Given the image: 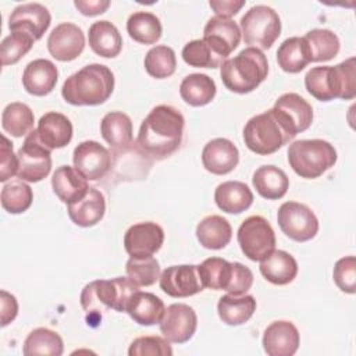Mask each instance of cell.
<instances>
[{
	"label": "cell",
	"mask_w": 356,
	"mask_h": 356,
	"mask_svg": "<svg viewBox=\"0 0 356 356\" xmlns=\"http://www.w3.org/2000/svg\"><path fill=\"white\" fill-rule=\"evenodd\" d=\"M50 22L51 15L44 6L39 3H26L17 6L13 10L8 18V28L11 32L26 31L35 40H39L50 26Z\"/></svg>",
	"instance_id": "ffe728a7"
},
{
	"label": "cell",
	"mask_w": 356,
	"mask_h": 356,
	"mask_svg": "<svg viewBox=\"0 0 356 356\" xmlns=\"http://www.w3.org/2000/svg\"><path fill=\"white\" fill-rule=\"evenodd\" d=\"M139 286L129 277H115L111 280H96L85 285L81 292L82 309L93 316L113 309L127 312L128 303Z\"/></svg>",
	"instance_id": "5b68a950"
},
{
	"label": "cell",
	"mask_w": 356,
	"mask_h": 356,
	"mask_svg": "<svg viewBox=\"0 0 356 356\" xmlns=\"http://www.w3.org/2000/svg\"><path fill=\"white\" fill-rule=\"evenodd\" d=\"M252 184L261 197L277 200L285 196L289 188V178L275 165H261L254 171Z\"/></svg>",
	"instance_id": "f1b7e54d"
},
{
	"label": "cell",
	"mask_w": 356,
	"mask_h": 356,
	"mask_svg": "<svg viewBox=\"0 0 356 356\" xmlns=\"http://www.w3.org/2000/svg\"><path fill=\"white\" fill-rule=\"evenodd\" d=\"M0 303H1V327L8 325L18 314V302L14 295L7 291L0 292Z\"/></svg>",
	"instance_id": "f907efd6"
},
{
	"label": "cell",
	"mask_w": 356,
	"mask_h": 356,
	"mask_svg": "<svg viewBox=\"0 0 356 356\" xmlns=\"http://www.w3.org/2000/svg\"><path fill=\"white\" fill-rule=\"evenodd\" d=\"M277 221L281 231L296 242L310 241L318 232V220L316 214L303 203H282L277 213Z\"/></svg>",
	"instance_id": "8fae6325"
},
{
	"label": "cell",
	"mask_w": 356,
	"mask_h": 356,
	"mask_svg": "<svg viewBox=\"0 0 356 356\" xmlns=\"http://www.w3.org/2000/svg\"><path fill=\"white\" fill-rule=\"evenodd\" d=\"M125 270L138 286H150L160 278V264L153 256L145 259L129 257Z\"/></svg>",
	"instance_id": "f6af8a7d"
},
{
	"label": "cell",
	"mask_w": 356,
	"mask_h": 356,
	"mask_svg": "<svg viewBox=\"0 0 356 356\" xmlns=\"http://www.w3.org/2000/svg\"><path fill=\"white\" fill-rule=\"evenodd\" d=\"M300 343V335L293 323L278 320L271 323L263 334V349L268 356H292Z\"/></svg>",
	"instance_id": "d6986e66"
},
{
	"label": "cell",
	"mask_w": 356,
	"mask_h": 356,
	"mask_svg": "<svg viewBox=\"0 0 356 356\" xmlns=\"http://www.w3.org/2000/svg\"><path fill=\"white\" fill-rule=\"evenodd\" d=\"M337 286L346 293L356 292V259L355 256H346L339 259L332 271Z\"/></svg>",
	"instance_id": "7dc6e473"
},
{
	"label": "cell",
	"mask_w": 356,
	"mask_h": 356,
	"mask_svg": "<svg viewBox=\"0 0 356 356\" xmlns=\"http://www.w3.org/2000/svg\"><path fill=\"white\" fill-rule=\"evenodd\" d=\"M184 61L196 68H217L224 63L222 58L216 56L203 39L188 42L182 49Z\"/></svg>",
	"instance_id": "ee69618b"
},
{
	"label": "cell",
	"mask_w": 356,
	"mask_h": 356,
	"mask_svg": "<svg viewBox=\"0 0 356 356\" xmlns=\"http://www.w3.org/2000/svg\"><path fill=\"white\" fill-rule=\"evenodd\" d=\"M74 167L88 179L99 181L111 168L110 152L96 140L81 142L72 154Z\"/></svg>",
	"instance_id": "4fadbf2b"
},
{
	"label": "cell",
	"mask_w": 356,
	"mask_h": 356,
	"mask_svg": "<svg viewBox=\"0 0 356 356\" xmlns=\"http://www.w3.org/2000/svg\"><path fill=\"white\" fill-rule=\"evenodd\" d=\"M256 312V299L252 295H224L218 299L217 313L227 325H242Z\"/></svg>",
	"instance_id": "d6a6232c"
},
{
	"label": "cell",
	"mask_w": 356,
	"mask_h": 356,
	"mask_svg": "<svg viewBox=\"0 0 356 356\" xmlns=\"http://www.w3.org/2000/svg\"><path fill=\"white\" fill-rule=\"evenodd\" d=\"M214 81L206 74H189L179 85V95L185 103L193 107L209 104L216 96Z\"/></svg>",
	"instance_id": "836d02e7"
},
{
	"label": "cell",
	"mask_w": 356,
	"mask_h": 356,
	"mask_svg": "<svg viewBox=\"0 0 356 356\" xmlns=\"http://www.w3.org/2000/svg\"><path fill=\"white\" fill-rule=\"evenodd\" d=\"M85 47V35L82 29L71 22L57 25L47 38L49 53L58 61L75 60Z\"/></svg>",
	"instance_id": "ac0fdd59"
},
{
	"label": "cell",
	"mask_w": 356,
	"mask_h": 356,
	"mask_svg": "<svg viewBox=\"0 0 356 356\" xmlns=\"http://www.w3.org/2000/svg\"><path fill=\"white\" fill-rule=\"evenodd\" d=\"M209 4L214 10L216 15L231 18L245 6V0H211Z\"/></svg>",
	"instance_id": "816d5d0a"
},
{
	"label": "cell",
	"mask_w": 356,
	"mask_h": 356,
	"mask_svg": "<svg viewBox=\"0 0 356 356\" xmlns=\"http://www.w3.org/2000/svg\"><path fill=\"white\" fill-rule=\"evenodd\" d=\"M273 110L293 138L312 125L313 108L298 93H284L275 100Z\"/></svg>",
	"instance_id": "2e32d148"
},
{
	"label": "cell",
	"mask_w": 356,
	"mask_h": 356,
	"mask_svg": "<svg viewBox=\"0 0 356 356\" xmlns=\"http://www.w3.org/2000/svg\"><path fill=\"white\" fill-rule=\"evenodd\" d=\"M293 136L273 108L252 117L243 128V142L249 150L260 156L275 153Z\"/></svg>",
	"instance_id": "52a82bcc"
},
{
	"label": "cell",
	"mask_w": 356,
	"mask_h": 356,
	"mask_svg": "<svg viewBox=\"0 0 356 356\" xmlns=\"http://www.w3.org/2000/svg\"><path fill=\"white\" fill-rule=\"evenodd\" d=\"M197 271L203 288L225 291L231 278L232 263L221 257H209L200 266H197Z\"/></svg>",
	"instance_id": "f35d334b"
},
{
	"label": "cell",
	"mask_w": 356,
	"mask_h": 356,
	"mask_svg": "<svg viewBox=\"0 0 356 356\" xmlns=\"http://www.w3.org/2000/svg\"><path fill=\"white\" fill-rule=\"evenodd\" d=\"M220 68L225 88L241 95L254 90L268 74L267 57L256 47L241 50L235 57L225 60Z\"/></svg>",
	"instance_id": "277c9868"
},
{
	"label": "cell",
	"mask_w": 356,
	"mask_h": 356,
	"mask_svg": "<svg viewBox=\"0 0 356 356\" xmlns=\"http://www.w3.org/2000/svg\"><path fill=\"white\" fill-rule=\"evenodd\" d=\"M39 140L50 150L65 147L72 139V124L61 113L49 111L40 117L36 128Z\"/></svg>",
	"instance_id": "7402d4cb"
},
{
	"label": "cell",
	"mask_w": 356,
	"mask_h": 356,
	"mask_svg": "<svg viewBox=\"0 0 356 356\" xmlns=\"http://www.w3.org/2000/svg\"><path fill=\"white\" fill-rule=\"evenodd\" d=\"M160 331L168 342H188L197 327L196 312L185 303H172L165 310L160 320Z\"/></svg>",
	"instance_id": "7c38bea8"
},
{
	"label": "cell",
	"mask_w": 356,
	"mask_h": 356,
	"mask_svg": "<svg viewBox=\"0 0 356 356\" xmlns=\"http://www.w3.org/2000/svg\"><path fill=\"white\" fill-rule=\"evenodd\" d=\"M202 163L209 172L214 175H224L234 171L238 165L239 152L229 139L216 138L204 145Z\"/></svg>",
	"instance_id": "44dd1931"
},
{
	"label": "cell",
	"mask_w": 356,
	"mask_h": 356,
	"mask_svg": "<svg viewBox=\"0 0 356 356\" xmlns=\"http://www.w3.org/2000/svg\"><path fill=\"white\" fill-rule=\"evenodd\" d=\"M277 63L282 71L289 74L300 72L312 63V51L305 38L292 36L285 39L277 50Z\"/></svg>",
	"instance_id": "1f68e13d"
},
{
	"label": "cell",
	"mask_w": 356,
	"mask_h": 356,
	"mask_svg": "<svg viewBox=\"0 0 356 356\" xmlns=\"http://www.w3.org/2000/svg\"><path fill=\"white\" fill-rule=\"evenodd\" d=\"M103 139L114 149H124L132 142V121L122 111L107 113L100 122Z\"/></svg>",
	"instance_id": "e575fe53"
},
{
	"label": "cell",
	"mask_w": 356,
	"mask_h": 356,
	"mask_svg": "<svg viewBox=\"0 0 356 356\" xmlns=\"http://www.w3.org/2000/svg\"><path fill=\"white\" fill-rule=\"evenodd\" d=\"M175 51L168 46H154L145 56V70L150 76L156 79H164L171 76L175 72Z\"/></svg>",
	"instance_id": "60d3db41"
},
{
	"label": "cell",
	"mask_w": 356,
	"mask_h": 356,
	"mask_svg": "<svg viewBox=\"0 0 356 356\" xmlns=\"http://www.w3.org/2000/svg\"><path fill=\"white\" fill-rule=\"evenodd\" d=\"M261 275L274 285H286L298 274V263L292 254L285 250H273L260 260Z\"/></svg>",
	"instance_id": "4316f807"
},
{
	"label": "cell",
	"mask_w": 356,
	"mask_h": 356,
	"mask_svg": "<svg viewBox=\"0 0 356 356\" xmlns=\"http://www.w3.org/2000/svg\"><path fill=\"white\" fill-rule=\"evenodd\" d=\"M58 79V71L54 63L46 58L31 61L22 74V85L29 95L46 96L49 95Z\"/></svg>",
	"instance_id": "603a6c76"
},
{
	"label": "cell",
	"mask_w": 356,
	"mask_h": 356,
	"mask_svg": "<svg viewBox=\"0 0 356 356\" xmlns=\"http://www.w3.org/2000/svg\"><path fill=\"white\" fill-rule=\"evenodd\" d=\"M25 356L49 355L61 356L64 352V343L61 337L49 328H36L26 337L22 349Z\"/></svg>",
	"instance_id": "74e56055"
},
{
	"label": "cell",
	"mask_w": 356,
	"mask_h": 356,
	"mask_svg": "<svg viewBox=\"0 0 356 356\" xmlns=\"http://www.w3.org/2000/svg\"><path fill=\"white\" fill-rule=\"evenodd\" d=\"M18 171L17 177L26 182H39L44 179L51 170V150L47 149L36 134L31 131L19 147L18 153Z\"/></svg>",
	"instance_id": "30bf717a"
},
{
	"label": "cell",
	"mask_w": 356,
	"mask_h": 356,
	"mask_svg": "<svg viewBox=\"0 0 356 356\" xmlns=\"http://www.w3.org/2000/svg\"><path fill=\"white\" fill-rule=\"evenodd\" d=\"M35 38L26 31H14L3 39L0 44V56L3 65L18 63L33 46Z\"/></svg>",
	"instance_id": "7bdbcfd3"
},
{
	"label": "cell",
	"mask_w": 356,
	"mask_h": 356,
	"mask_svg": "<svg viewBox=\"0 0 356 356\" xmlns=\"http://www.w3.org/2000/svg\"><path fill=\"white\" fill-rule=\"evenodd\" d=\"M1 206L11 214H21L26 211L33 200V192L28 184L21 179L4 184L1 189Z\"/></svg>",
	"instance_id": "b9f144b4"
},
{
	"label": "cell",
	"mask_w": 356,
	"mask_h": 356,
	"mask_svg": "<svg viewBox=\"0 0 356 356\" xmlns=\"http://www.w3.org/2000/svg\"><path fill=\"white\" fill-rule=\"evenodd\" d=\"M129 356H171L172 348L165 338L157 335L139 337L132 341L128 349Z\"/></svg>",
	"instance_id": "bcb514c9"
},
{
	"label": "cell",
	"mask_w": 356,
	"mask_h": 356,
	"mask_svg": "<svg viewBox=\"0 0 356 356\" xmlns=\"http://www.w3.org/2000/svg\"><path fill=\"white\" fill-rule=\"evenodd\" d=\"M35 122L33 111L25 103L14 102L4 107L1 113V127L11 136L21 138L28 135Z\"/></svg>",
	"instance_id": "8d00e7d4"
},
{
	"label": "cell",
	"mask_w": 356,
	"mask_h": 356,
	"mask_svg": "<svg viewBox=\"0 0 356 356\" xmlns=\"http://www.w3.org/2000/svg\"><path fill=\"white\" fill-rule=\"evenodd\" d=\"M89 46L100 57L113 58L117 57L122 49V38L110 21H96L90 25L89 33Z\"/></svg>",
	"instance_id": "83f0119b"
},
{
	"label": "cell",
	"mask_w": 356,
	"mask_h": 356,
	"mask_svg": "<svg viewBox=\"0 0 356 356\" xmlns=\"http://www.w3.org/2000/svg\"><path fill=\"white\" fill-rule=\"evenodd\" d=\"M127 32L129 36L142 44H154L161 38L160 19L147 11H136L127 21Z\"/></svg>",
	"instance_id": "d590c367"
},
{
	"label": "cell",
	"mask_w": 356,
	"mask_h": 356,
	"mask_svg": "<svg viewBox=\"0 0 356 356\" xmlns=\"http://www.w3.org/2000/svg\"><path fill=\"white\" fill-rule=\"evenodd\" d=\"M163 300L152 292H135L131 298L127 313L139 325L159 324L164 314Z\"/></svg>",
	"instance_id": "4dcf8cb0"
},
{
	"label": "cell",
	"mask_w": 356,
	"mask_h": 356,
	"mask_svg": "<svg viewBox=\"0 0 356 356\" xmlns=\"http://www.w3.org/2000/svg\"><path fill=\"white\" fill-rule=\"evenodd\" d=\"M214 200L224 213L239 214L252 206L253 193L245 182L227 181L216 188Z\"/></svg>",
	"instance_id": "484cf974"
},
{
	"label": "cell",
	"mask_w": 356,
	"mask_h": 356,
	"mask_svg": "<svg viewBox=\"0 0 356 356\" xmlns=\"http://www.w3.org/2000/svg\"><path fill=\"white\" fill-rule=\"evenodd\" d=\"M184 127L185 118L179 110L167 104L156 106L140 124L138 149L153 160H163L179 149Z\"/></svg>",
	"instance_id": "6da1fadb"
},
{
	"label": "cell",
	"mask_w": 356,
	"mask_h": 356,
	"mask_svg": "<svg viewBox=\"0 0 356 356\" xmlns=\"http://www.w3.org/2000/svg\"><path fill=\"white\" fill-rule=\"evenodd\" d=\"M160 288L171 298H188L203 291L197 266H170L160 274Z\"/></svg>",
	"instance_id": "e0dca14e"
},
{
	"label": "cell",
	"mask_w": 356,
	"mask_h": 356,
	"mask_svg": "<svg viewBox=\"0 0 356 356\" xmlns=\"http://www.w3.org/2000/svg\"><path fill=\"white\" fill-rule=\"evenodd\" d=\"M51 188L56 196L65 204L82 199L89 191L88 179L71 165H61L54 171Z\"/></svg>",
	"instance_id": "cb8c5ba5"
},
{
	"label": "cell",
	"mask_w": 356,
	"mask_h": 356,
	"mask_svg": "<svg viewBox=\"0 0 356 356\" xmlns=\"http://www.w3.org/2000/svg\"><path fill=\"white\" fill-rule=\"evenodd\" d=\"M275 234L261 216L248 217L238 229V243L242 253L252 261H260L275 249Z\"/></svg>",
	"instance_id": "9c48e42d"
},
{
	"label": "cell",
	"mask_w": 356,
	"mask_h": 356,
	"mask_svg": "<svg viewBox=\"0 0 356 356\" xmlns=\"http://www.w3.org/2000/svg\"><path fill=\"white\" fill-rule=\"evenodd\" d=\"M196 238L206 249L220 250L225 248L232 238V228L228 220L211 214L204 217L196 227Z\"/></svg>",
	"instance_id": "f546056e"
},
{
	"label": "cell",
	"mask_w": 356,
	"mask_h": 356,
	"mask_svg": "<svg viewBox=\"0 0 356 356\" xmlns=\"http://www.w3.org/2000/svg\"><path fill=\"white\" fill-rule=\"evenodd\" d=\"M106 200L103 193L96 188H89L86 195L68 204V216L71 221L79 227H93L104 216Z\"/></svg>",
	"instance_id": "d4e9b609"
},
{
	"label": "cell",
	"mask_w": 356,
	"mask_h": 356,
	"mask_svg": "<svg viewBox=\"0 0 356 356\" xmlns=\"http://www.w3.org/2000/svg\"><path fill=\"white\" fill-rule=\"evenodd\" d=\"M74 6L78 8V11L86 17H95L99 14H103L108 7V0H75Z\"/></svg>",
	"instance_id": "f5cc1de1"
},
{
	"label": "cell",
	"mask_w": 356,
	"mask_h": 356,
	"mask_svg": "<svg viewBox=\"0 0 356 356\" xmlns=\"http://www.w3.org/2000/svg\"><path fill=\"white\" fill-rule=\"evenodd\" d=\"M303 38L310 47L313 63L332 60L339 53V39L330 29H312Z\"/></svg>",
	"instance_id": "ab89813d"
},
{
	"label": "cell",
	"mask_w": 356,
	"mask_h": 356,
	"mask_svg": "<svg viewBox=\"0 0 356 356\" xmlns=\"http://www.w3.org/2000/svg\"><path fill=\"white\" fill-rule=\"evenodd\" d=\"M253 285V273L250 271L249 267L243 266L242 263L234 261L232 263V271H231V278L227 286V292L229 295H245Z\"/></svg>",
	"instance_id": "c3c4849f"
},
{
	"label": "cell",
	"mask_w": 356,
	"mask_h": 356,
	"mask_svg": "<svg viewBox=\"0 0 356 356\" xmlns=\"http://www.w3.org/2000/svg\"><path fill=\"white\" fill-rule=\"evenodd\" d=\"M164 242L163 228L153 222L145 221L131 225L124 235V248L131 257L145 259L160 250Z\"/></svg>",
	"instance_id": "5bb4252c"
},
{
	"label": "cell",
	"mask_w": 356,
	"mask_h": 356,
	"mask_svg": "<svg viewBox=\"0 0 356 356\" xmlns=\"http://www.w3.org/2000/svg\"><path fill=\"white\" fill-rule=\"evenodd\" d=\"M241 33L249 47L270 49L281 35V19L268 6H253L241 18Z\"/></svg>",
	"instance_id": "ba28073f"
},
{
	"label": "cell",
	"mask_w": 356,
	"mask_h": 356,
	"mask_svg": "<svg viewBox=\"0 0 356 356\" xmlns=\"http://www.w3.org/2000/svg\"><path fill=\"white\" fill-rule=\"evenodd\" d=\"M113 90L111 70L103 64H89L65 79L61 95L72 106H97L108 100Z\"/></svg>",
	"instance_id": "3957f363"
},
{
	"label": "cell",
	"mask_w": 356,
	"mask_h": 356,
	"mask_svg": "<svg viewBox=\"0 0 356 356\" xmlns=\"http://www.w3.org/2000/svg\"><path fill=\"white\" fill-rule=\"evenodd\" d=\"M337 150L323 139L295 140L288 147V163L302 178L314 179L334 167Z\"/></svg>",
	"instance_id": "8992f818"
},
{
	"label": "cell",
	"mask_w": 356,
	"mask_h": 356,
	"mask_svg": "<svg viewBox=\"0 0 356 356\" xmlns=\"http://www.w3.org/2000/svg\"><path fill=\"white\" fill-rule=\"evenodd\" d=\"M241 36V28L235 21L218 15L210 18L203 29V40L222 60L238 47Z\"/></svg>",
	"instance_id": "9a60e30c"
},
{
	"label": "cell",
	"mask_w": 356,
	"mask_h": 356,
	"mask_svg": "<svg viewBox=\"0 0 356 356\" xmlns=\"http://www.w3.org/2000/svg\"><path fill=\"white\" fill-rule=\"evenodd\" d=\"M0 153H1L0 181L6 182L11 177L17 175V171H18V157L13 152V143L4 135H1Z\"/></svg>",
	"instance_id": "681fc988"
},
{
	"label": "cell",
	"mask_w": 356,
	"mask_h": 356,
	"mask_svg": "<svg viewBox=\"0 0 356 356\" xmlns=\"http://www.w3.org/2000/svg\"><path fill=\"white\" fill-rule=\"evenodd\" d=\"M306 90L320 102L350 100L356 96V58L337 65L313 67L305 75Z\"/></svg>",
	"instance_id": "7a4b0ae2"
}]
</instances>
